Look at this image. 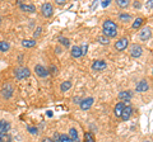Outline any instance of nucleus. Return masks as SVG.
<instances>
[{
	"mask_svg": "<svg viewBox=\"0 0 153 142\" xmlns=\"http://www.w3.org/2000/svg\"><path fill=\"white\" fill-rule=\"evenodd\" d=\"M21 5V9L24 10V11H28V13H33V11H36V8H34V5H24V4H19Z\"/></svg>",
	"mask_w": 153,
	"mask_h": 142,
	"instance_id": "obj_18",
	"label": "nucleus"
},
{
	"mask_svg": "<svg viewBox=\"0 0 153 142\" xmlns=\"http://www.w3.org/2000/svg\"><path fill=\"white\" fill-rule=\"evenodd\" d=\"M34 72H36L40 78H46V76H49V74H50V71L47 69H45L42 65H36V66H34Z\"/></svg>",
	"mask_w": 153,
	"mask_h": 142,
	"instance_id": "obj_8",
	"label": "nucleus"
},
{
	"mask_svg": "<svg viewBox=\"0 0 153 142\" xmlns=\"http://www.w3.org/2000/svg\"><path fill=\"white\" fill-rule=\"evenodd\" d=\"M106 67H107V64L102 60H97L92 64V69H93L94 71H102V70H105Z\"/></svg>",
	"mask_w": 153,
	"mask_h": 142,
	"instance_id": "obj_9",
	"label": "nucleus"
},
{
	"mask_svg": "<svg viewBox=\"0 0 153 142\" xmlns=\"http://www.w3.org/2000/svg\"><path fill=\"white\" fill-rule=\"evenodd\" d=\"M0 20H1V18H0Z\"/></svg>",
	"mask_w": 153,
	"mask_h": 142,
	"instance_id": "obj_39",
	"label": "nucleus"
},
{
	"mask_svg": "<svg viewBox=\"0 0 153 142\" xmlns=\"http://www.w3.org/2000/svg\"><path fill=\"white\" fill-rule=\"evenodd\" d=\"M110 3H111L110 0H105V1H102V6H103V8L109 6V5H110Z\"/></svg>",
	"mask_w": 153,
	"mask_h": 142,
	"instance_id": "obj_34",
	"label": "nucleus"
},
{
	"mask_svg": "<svg viewBox=\"0 0 153 142\" xmlns=\"http://www.w3.org/2000/svg\"><path fill=\"white\" fill-rule=\"evenodd\" d=\"M120 20L121 22H128V20H130V19H132V15L130 14H120Z\"/></svg>",
	"mask_w": 153,
	"mask_h": 142,
	"instance_id": "obj_26",
	"label": "nucleus"
},
{
	"mask_svg": "<svg viewBox=\"0 0 153 142\" xmlns=\"http://www.w3.org/2000/svg\"><path fill=\"white\" fill-rule=\"evenodd\" d=\"M50 70L52 71V74H57V69H56L55 66H51V69H50Z\"/></svg>",
	"mask_w": 153,
	"mask_h": 142,
	"instance_id": "obj_35",
	"label": "nucleus"
},
{
	"mask_svg": "<svg viewBox=\"0 0 153 142\" xmlns=\"http://www.w3.org/2000/svg\"><path fill=\"white\" fill-rule=\"evenodd\" d=\"M130 55H132L133 57H135V59H138V57L142 56V53H143V48H142L140 45H132L130 46Z\"/></svg>",
	"mask_w": 153,
	"mask_h": 142,
	"instance_id": "obj_3",
	"label": "nucleus"
},
{
	"mask_svg": "<svg viewBox=\"0 0 153 142\" xmlns=\"http://www.w3.org/2000/svg\"><path fill=\"white\" fill-rule=\"evenodd\" d=\"M84 140H86V142H96L94 137H93V135H92L91 132H87L86 135H84Z\"/></svg>",
	"mask_w": 153,
	"mask_h": 142,
	"instance_id": "obj_23",
	"label": "nucleus"
},
{
	"mask_svg": "<svg viewBox=\"0 0 153 142\" xmlns=\"http://www.w3.org/2000/svg\"><path fill=\"white\" fill-rule=\"evenodd\" d=\"M71 56L74 57V59H78V57L82 56V51H80V47H78V46H74V47L71 48Z\"/></svg>",
	"mask_w": 153,
	"mask_h": 142,
	"instance_id": "obj_17",
	"label": "nucleus"
},
{
	"mask_svg": "<svg viewBox=\"0 0 153 142\" xmlns=\"http://www.w3.org/2000/svg\"><path fill=\"white\" fill-rule=\"evenodd\" d=\"M132 113H133V108L128 104V105H126L125 108H124V112H122V114H121L122 121H128L129 118H130V116H132Z\"/></svg>",
	"mask_w": 153,
	"mask_h": 142,
	"instance_id": "obj_13",
	"label": "nucleus"
},
{
	"mask_svg": "<svg viewBox=\"0 0 153 142\" xmlns=\"http://www.w3.org/2000/svg\"><path fill=\"white\" fill-rule=\"evenodd\" d=\"M80 51H82V56H83V55H86L87 51H88V46H87L86 43L82 45V46H80Z\"/></svg>",
	"mask_w": 153,
	"mask_h": 142,
	"instance_id": "obj_30",
	"label": "nucleus"
},
{
	"mask_svg": "<svg viewBox=\"0 0 153 142\" xmlns=\"http://www.w3.org/2000/svg\"><path fill=\"white\" fill-rule=\"evenodd\" d=\"M151 36H152V33H151V29H149L148 27H144V28L139 32V38L142 41H148L149 38H151Z\"/></svg>",
	"mask_w": 153,
	"mask_h": 142,
	"instance_id": "obj_10",
	"label": "nucleus"
},
{
	"mask_svg": "<svg viewBox=\"0 0 153 142\" xmlns=\"http://www.w3.org/2000/svg\"><path fill=\"white\" fill-rule=\"evenodd\" d=\"M70 88H71V81H69V80H68V81H64L60 85V90L61 91H66V90L70 89Z\"/></svg>",
	"mask_w": 153,
	"mask_h": 142,
	"instance_id": "obj_21",
	"label": "nucleus"
},
{
	"mask_svg": "<svg viewBox=\"0 0 153 142\" xmlns=\"http://www.w3.org/2000/svg\"><path fill=\"white\" fill-rule=\"evenodd\" d=\"M93 102H94V99L89 97V98H86V99H82L79 103V105H80V109L82 110H88L92 107V104H93Z\"/></svg>",
	"mask_w": 153,
	"mask_h": 142,
	"instance_id": "obj_6",
	"label": "nucleus"
},
{
	"mask_svg": "<svg viewBox=\"0 0 153 142\" xmlns=\"http://www.w3.org/2000/svg\"><path fill=\"white\" fill-rule=\"evenodd\" d=\"M47 116L49 117H52V112H51V110H49V112H47Z\"/></svg>",
	"mask_w": 153,
	"mask_h": 142,
	"instance_id": "obj_37",
	"label": "nucleus"
},
{
	"mask_svg": "<svg viewBox=\"0 0 153 142\" xmlns=\"http://www.w3.org/2000/svg\"><path fill=\"white\" fill-rule=\"evenodd\" d=\"M148 83L145 81V80H142V81H139L137 84V86H135V90L138 91V93H144V91H147L148 90Z\"/></svg>",
	"mask_w": 153,
	"mask_h": 142,
	"instance_id": "obj_11",
	"label": "nucleus"
},
{
	"mask_svg": "<svg viewBox=\"0 0 153 142\" xmlns=\"http://www.w3.org/2000/svg\"><path fill=\"white\" fill-rule=\"evenodd\" d=\"M142 24H143V18H137L135 20H134V23H133V28H138V27H140Z\"/></svg>",
	"mask_w": 153,
	"mask_h": 142,
	"instance_id": "obj_24",
	"label": "nucleus"
},
{
	"mask_svg": "<svg viewBox=\"0 0 153 142\" xmlns=\"http://www.w3.org/2000/svg\"><path fill=\"white\" fill-rule=\"evenodd\" d=\"M124 108H125V103H117L116 107H115V116L121 117L122 112H124Z\"/></svg>",
	"mask_w": 153,
	"mask_h": 142,
	"instance_id": "obj_14",
	"label": "nucleus"
},
{
	"mask_svg": "<svg viewBox=\"0 0 153 142\" xmlns=\"http://www.w3.org/2000/svg\"><path fill=\"white\" fill-rule=\"evenodd\" d=\"M133 97V93L130 90L128 91H121V93H119V99H121V100H125V103H129V100L132 99Z\"/></svg>",
	"mask_w": 153,
	"mask_h": 142,
	"instance_id": "obj_12",
	"label": "nucleus"
},
{
	"mask_svg": "<svg viewBox=\"0 0 153 142\" xmlns=\"http://www.w3.org/2000/svg\"><path fill=\"white\" fill-rule=\"evenodd\" d=\"M10 129V123L6 121H0V133H6Z\"/></svg>",
	"mask_w": 153,
	"mask_h": 142,
	"instance_id": "obj_15",
	"label": "nucleus"
},
{
	"mask_svg": "<svg viewBox=\"0 0 153 142\" xmlns=\"http://www.w3.org/2000/svg\"><path fill=\"white\" fill-rule=\"evenodd\" d=\"M144 142H151V141H144Z\"/></svg>",
	"mask_w": 153,
	"mask_h": 142,
	"instance_id": "obj_38",
	"label": "nucleus"
},
{
	"mask_svg": "<svg viewBox=\"0 0 153 142\" xmlns=\"http://www.w3.org/2000/svg\"><path fill=\"white\" fill-rule=\"evenodd\" d=\"M117 5L121 6V8H125L129 5V1L128 0H117Z\"/></svg>",
	"mask_w": 153,
	"mask_h": 142,
	"instance_id": "obj_29",
	"label": "nucleus"
},
{
	"mask_svg": "<svg viewBox=\"0 0 153 142\" xmlns=\"http://www.w3.org/2000/svg\"><path fill=\"white\" fill-rule=\"evenodd\" d=\"M52 142H60V135H59V133H55V136H54Z\"/></svg>",
	"mask_w": 153,
	"mask_h": 142,
	"instance_id": "obj_33",
	"label": "nucleus"
},
{
	"mask_svg": "<svg viewBox=\"0 0 153 142\" xmlns=\"http://www.w3.org/2000/svg\"><path fill=\"white\" fill-rule=\"evenodd\" d=\"M69 137L71 138L73 142H79V136H78V131L75 128H70L69 131Z\"/></svg>",
	"mask_w": 153,
	"mask_h": 142,
	"instance_id": "obj_16",
	"label": "nucleus"
},
{
	"mask_svg": "<svg viewBox=\"0 0 153 142\" xmlns=\"http://www.w3.org/2000/svg\"><path fill=\"white\" fill-rule=\"evenodd\" d=\"M13 86L10 85L9 83H6L5 85L3 86V89H1V97L3 98H5V99H9L11 95H13Z\"/></svg>",
	"mask_w": 153,
	"mask_h": 142,
	"instance_id": "obj_5",
	"label": "nucleus"
},
{
	"mask_svg": "<svg viewBox=\"0 0 153 142\" xmlns=\"http://www.w3.org/2000/svg\"><path fill=\"white\" fill-rule=\"evenodd\" d=\"M14 75H15V78H17L18 80H23V79L28 78V76L31 75V71H29L28 67H23V66H21V67H17V69H15Z\"/></svg>",
	"mask_w": 153,
	"mask_h": 142,
	"instance_id": "obj_2",
	"label": "nucleus"
},
{
	"mask_svg": "<svg viewBox=\"0 0 153 142\" xmlns=\"http://www.w3.org/2000/svg\"><path fill=\"white\" fill-rule=\"evenodd\" d=\"M41 30H42V28H41V27H38V28L36 29V32L33 33V37L36 38V37H38V36H40V34H41Z\"/></svg>",
	"mask_w": 153,
	"mask_h": 142,
	"instance_id": "obj_32",
	"label": "nucleus"
},
{
	"mask_svg": "<svg viewBox=\"0 0 153 142\" xmlns=\"http://www.w3.org/2000/svg\"><path fill=\"white\" fill-rule=\"evenodd\" d=\"M27 129H28V131L32 133V135H37V128H36V127H31V126H28V127H27Z\"/></svg>",
	"mask_w": 153,
	"mask_h": 142,
	"instance_id": "obj_31",
	"label": "nucleus"
},
{
	"mask_svg": "<svg viewBox=\"0 0 153 142\" xmlns=\"http://www.w3.org/2000/svg\"><path fill=\"white\" fill-rule=\"evenodd\" d=\"M41 11H42V15H44V17L49 18V17H51L54 13V8L50 3H45V4H42V6H41Z\"/></svg>",
	"mask_w": 153,
	"mask_h": 142,
	"instance_id": "obj_4",
	"label": "nucleus"
},
{
	"mask_svg": "<svg viewBox=\"0 0 153 142\" xmlns=\"http://www.w3.org/2000/svg\"><path fill=\"white\" fill-rule=\"evenodd\" d=\"M42 142H52V140H51V138H45Z\"/></svg>",
	"mask_w": 153,
	"mask_h": 142,
	"instance_id": "obj_36",
	"label": "nucleus"
},
{
	"mask_svg": "<svg viewBox=\"0 0 153 142\" xmlns=\"http://www.w3.org/2000/svg\"><path fill=\"white\" fill-rule=\"evenodd\" d=\"M9 48H10V45L8 42H5V41L0 42V52H6Z\"/></svg>",
	"mask_w": 153,
	"mask_h": 142,
	"instance_id": "obj_20",
	"label": "nucleus"
},
{
	"mask_svg": "<svg viewBox=\"0 0 153 142\" xmlns=\"http://www.w3.org/2000/svg\"><path fill=\"white\" fill-rule=\"evenodd\" d=\"M128 45H129V40L125 37H122L115 43V48H116L117 51H124V49L128 47Z\"/></svg>",
	"mask_w": 153,
	"mask_h": 142,
	"instance_id": "obj_7",
	"label": "nucleus"
},
{
	"mask_svg": "<svg viewBox=\"0 0 153 142\" xmlns=\"http://www.w3.org/2000/svg\"><path fill=\"white\" fill-rule=\"evenodd\" d=\"M23 47H27V48H31V47H34L36 46V41L34 40H24L22 42Z\"/></svg>",
	"mask_w": 153,
	"mask_h": 142,
	"instance_id": "obj_19",
	"label": "nucleus"
},
{
	"mask_svg": "<svg viewBox=\"0 0 153 142\" xmlns=\"http://www.w3.org/2000/svg\"><path fill=\"white\" fill-rule=\"evenodd\" d=\"M59 42H60V43L63 45V46H65V47H68V46L70 45V43H69V40H68V38H65V37H63V36L59 37Z\"/></svg>",
	"mask_w": 153,
	"mask_h": 142,
	"instance_id": "obj_25",
	"label": "nucleus"
},
{
	"mask_svg": "<svg viewBox=\"0 0 153 142\" xmlns=\"http://www.w3.org/2000/svg\"><path fill=\"white\" fill-rule=\"evenodd\" d=\"M103 34L107 38H114L117 34V25L116 23L107 19V20L103 22Z\"/></svg>",
	"mask_w": 153,
	"mask_h": 142,
	"instance_id": "obj_1",
	"label": "nucleus"
},
{
	"mask_svg": "<svg viewBox=\"0 0 153 142\" xmlns=\"http://www.w3.org/2000/svg\"><path fill=\"white\" fill-rule=\"evenodd\" d=\"M60 142H73L71 138L66 135H60Z\"/></svg>",
	"mask_w": 153,
	"mask_h": 142,
	"instance_id": "obj_28",
	"label": "nucleus"
},
{
	"mask_svg": "<svg viewBox=\"0 0 153 142\" xmlns=\"http://www.w3.org/2000/svg\"><path fill=\"white\" fill-rule=\"evenodd\" d=\"M0 142H11V137L8 133H0Z\"/></svg>",
	"mask_w": 153,
	"mask_h": 142,
	"instance_id": "obj_22",
	"label": "nucleus"
},
{
	"mask_svg": "<svg viewBox=\"0 0 153 142\" xmlns=\"http://www.w3.org/2000/svg\"><path fill=\"white\" fill-rule=\"evenodd\" d=\"M98 41L101 42L102 45H109V43H110V42H109V38H107L106 36H99V37H98Z\"/></svg>",
	"mask_w": 153,
	"mask_h": 142,
	"instance_id": "obj_27",
	"label": "nucleus"
}]
</instances>
